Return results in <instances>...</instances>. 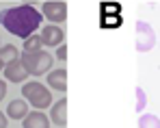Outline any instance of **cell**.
Returning <instances> with one entry per match:
<instances>
[{"label":"cell","mask_w":160,"mask_h":128,"mask_svg":"<svg viewBox=\"0 0 160 128\" xmlns=\"http://www.w3.org/2000/svg\"><path fill=\"white\" fill-rule=\"evenodd\" d=\"M39 50H43L41 35H30L28 39H24V52H39Z\"/></svg>","instance_id":"13"},{"label":"cell","mask_w":160,"mask_h":128,"mask_svg":"<svg viewBox=\"0 0 160 128\" xmlns=\"http://www.w3.org/2000/svg\"><path fill=\"white\" fill-rule=\"evenodd\" d=\"M4 96H7V83L0 78V102L4 100Z\"/></svg>","instance_id":"17"},{"label":"cell","mask_w":160,"mask_h":128,"mask_svg":"<svg viewBox=\"0 0 160 128\" xmlns=\"http://www.w3.org/2000/svg\"><path fill=\"white\" fill-rule=\"evenodd\" d=\"M138 128H160V120L152 113H145L138 117Z\"/></svg>","instance_id":"14"},{"label":"cell","mask_w":160,"mask_h":128,"mask_svg":"<svg viewBox=\"0 0 160 128\" xmlns=\"http://www.w3.org/2000/svg\"><path fill=\"white\" fill-rule=\"evenodd\" d=\"M50 117L43 113V111H32L28 113L22 122V128H50Z\"/></svg>","instance_id":"8"},{"label":"cell","mask_w":160,"mask_h":128,"mask_svg":"<svg viewBox=\"0 0 160 128\" xmlns=\"http://www.w3.org/2000/svg\"><path fill=\"white\" fill-rule=\"evenodd\" d=\"M7 124H9V122H7V113L0 111V128H7Z\"/></svg>","instance_id":"18"},{"label":"cell","mask_w":160,"mask_h":128,"mask_svg":"<svg viewBox=\"0 0 160 128\" xmlns=\"http://www.w3.org/2000/svg\"><path fill=\"white\" fill-rule=\"evenodd\" d=\"M15 59H20V52H18L15 46H11V44L0 46V63H2V65H9V63L15 61Z\"/></svg>","instance_id":"12"},{"label":"cell","mask_w":160,"mask_h":128,"mask_svg":"<svg viewBox=\"0 0 160 128\" xmlns=\"http://www.w3.org/2000/svg\"><path fill=\"white\" fill-rule=\"evenodd\" d=\"M24 70H26L30 76H43L48 70H52V54L46 50H39V52H22L20 56Z\"/></svg>","instance_id":"3"},{"label":"cell","mask_w":160,"mask_h":128,"mask_svg":"<svg viewBox=\"0 0 160 128\" xmlns=\"http://www.w3.org/2000/svg\"><path fill=\"white\" fill-rule=\"evenodd\" d=\"M22 96L28 100L30 106H35V111H43L48 106H52V93L46 85L37 83V80H30V83H24L22 87Z\"/></svg>","instance_id":"2"},{"label":"cell","mask_w":160,"mask_h":128,"mask_svg":"<svg viewBox=\"0 0 160 128\" xmlns=\"http://www.w3.org/2000/svg\"><path fill=\"white\" fill-rule=\"evenodd\" d=\"M41 22H43V15L32 4H20V7L0 11V26H4L11 35L20 39H28L30 35H35Z\"/></svg>","instance_id":"1"},{"label":"cell","mask_w":160,"mask_h":128,"mask_svg":"<svg viewBox=\"0 0 160 128\" xmlns=\"http://www.w3.org/2000/svg\"><path fill=\"white\" fill-rule=\"evenodd\" d=\"M28 115V104L24 100H11L7 104V117L11 120H24Z\"/></svg>","instance_id":"11"},{"label":"cell","mask_w":160,"mask_h":128,"mask_svg":"<svg viewBox=\"0 0 160 128\" xmlns=\"http://www.w3.org/2000/svg\"><path fill=\"white\" fill-rule=\"evenodd\" d=\"M2 70H4V65H2V63H0V72H2Z\"/></svg>","instance_id":"19"},{"label":"cell","mask_w":160,"mask_h":128,"mask_svg":"<svg viewBox=\"0 0 160 128\" xmlns=\"http://www.w3.org/2000/svg\"><path fill=\"white\" fill-rule=\"evenodd\" d=\"M136 52H149L156 46V33L147 22H136Z\"/></svg>","instance_id":"4"},{"label":"cell","mask_w":160,"mask_h":128,"mask_svg":"<svg viewBox=\"0 0 160 128\" xmlns=\"http://www.w3.org/2000/svg\"><path fill=\"white\" fill-rule=\"evenodd\" d=\"M2 74H4V78H7L9 83H24V80L28 78V72L24 70V65H22V61H20V59L11 61L9 65H4Z\"/></svg>","instance_id":"7"},{"label":"cell","mask_w":160,"mask_h":128,"mask_svg":"<svg viewBox=\"0 0 160 128\" xmlns=\"http://www.w3.org/2000/svg\"><path fill=\"white\" fill-rule=\"evenodd\" d=\"M41 41H43V46H52V48H58V46H63L65 44V33H63V28L61 26H46L43 30H41Z\"/></svg>","instance_id":"6"},{"label":"cell","mask_w":160,"mask_h":128,"mask_svg":"<svg viewBox=\"0 0 160 128\" xmlns=\"http://www.w3.org/2000/svg\"><path fill=\"white\" fill-rule=\"evenodd\" d=\"M41 13L46 15V20H50L56 26L67 20V4L65 2H46L41 7Z\"/></svg>","instance_id":"5"},{"label":"cell","mask_w":160,"mask_h":128,"mask_svg":"<svg viewBox=\"0 0 160 128\" xmlns=\"http://www.w3.org/2000/svg\"><path fill=\"white\" fill-rule=\"evenodd\" d=\"M50 122L56 124V126H65L67 124V100L65 98H61L58 102L52 104V109H50Z\"/></svg>","instance_id":"9"},{"label":"cell","mask_w":160,"mask_h":128,"mask_svg":"<svg viewBox=\"0 0 160 128\" xmlns=\"http://www.w3.org/2000/svg\"><path fill=\"white\" fill-rule=\"evenodd\" d=\"M136 111H143L145 106H147V96H145V91L141 89V87H136Z\"/></svg>","instance_id":"15"},{"label":"cell","mask_w":160,"mask_h":128,"mask_svg":"<svg viewBox=\"0 0 160 128\" xmlns=\"http://www.w3.org/2000/svg\"><path fill=\"white\" fill-rule=\"evenodd\" d=\"M48 85L56 89V91H67V70L65 67H61V70H52V72H48Z\"/></svg>","instance_id":"10"},{"label":"cell","mask_w":160,"mask_h":128,"mask_svg":"<svg viewBox=\"0 0 160 128\" xmlns=\"http://www.w3.org/2000/svg\"><path fill=\"white\" fill-rule=\"evenodd\" d=\"M56 59H61V61H65V59H67V46H65V44L56 48Z\"/></svg>","instance_id":"16"}]
</instances>
